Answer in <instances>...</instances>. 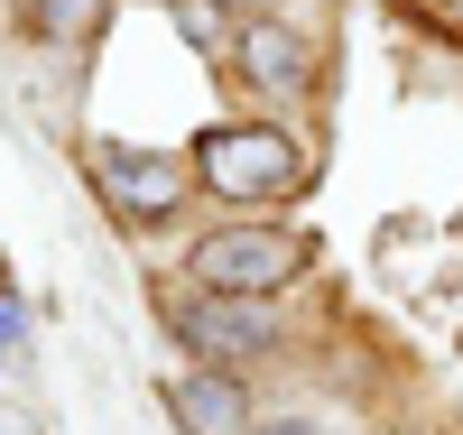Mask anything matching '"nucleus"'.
<instances>
[{"mask_svg": "<svg viewBox=\"0 0 463 435\" xmlns=\"http://www.w3.org/2000/svg\"><path fill=\"white\" fill-rule=\"evenodd\" d=\"M195 167H204L213 194H232V204H269V194H288V185L306 176V157H297V139H279V130H213V139L195 148Z\"/></svg>", "mask_w": 463, "mask_h": 435, "instance_id": "nucleus-1", "label": "nucleus"}, {"mask_svg": "<svg viewBox=\"0 0 463 435\" xmlns=\"http://www.w3.org/2000/svg\"><path fill=\"white\" fill-rule=\"evenodd\" d=\"M288 269H297L288 232H213V241L195 251V288H213V297H269V288H288Z\"/></svg>", "mask_w": 463, "mask_h": 435, "instance_id": "nucleus-2", "label": "nucleus"}, {"mask_svg": "<svg viewBox=\"0 0 463 435\" xmlns=\"http://www.w3.org/2000/svg\"><path fill=\"white\" fill-rule=\"evenodd\" d=\"M176 334L195 352H213V362H250V352L279 343V315L260 297H204V306H176Z\"/></svg>", "mask_w": 463, "mask_h": 435, "instance_id": "nucleus-3", "label": "nucleus"}, {"mask_svg": "<svg viewBox=\"0 0 463 435\" xmlns=\"http://www.w3.org/2000/svg\"><path fill=\"white\" fill-rule=\"evenodd\" d=\"M176 426H185V435H250V399H241V380H232V371H195V380H176Z\"/></svg>", "mask_w": 463, "mask_h": 435, "instance_id": "nucleus-4", "label": "nucleus"}, {"mask_svg": "<svg viewBox=\"0 0 463 435\" xmlns=\"http://www.w3.org/2000/svg\"><path fill=\"white\" fill-rule=\"evenodd\" d=\"M102 185H111V204L139 213V222L176 213V167H167V157H121V148H102Z\"/></svg>", "mask_w": 463, "mask_h": 435, "instance_id": "nucleus-5", "label": "nucleus"}, {"mask_svg": "<svg viewBox=\"0 0 463 435\" xmlns=\"http://www.w3.org/2000/svg\"><path fill=\"white\" fill-rule=\"evenodd\" d=\"M241 74L269 84V93H306V84H316V47H306L297 28H250L241 37Z\"/></svg>", "mask_w": 463, "mask_h": 435, "instance_id": "nucleus-6", "label": "nucleus"}, {"mask_svg": "<svg viewBox=\"0 0 463 435\" xmlns=\"http://www.w3.org/2000/svg\"><path fill=\"white\" fill-rule=\"evenodd\" d=\"M102 10H111V0H37V28H47V37H93Z\"/></svg>", "mask_w": 463, "mask_h": 435, "instance_id": "nucleus-7", "label": "nucleus"}, {"mask_svg": "<svg viewBox=\"0 0 463 435\" xmlns=\"http://www.w3.org/2000/svg\"><path fill=\"white\" fill-rule=\"evenodd\" d=\"M176 28L195 37V47H222V10L213 0H176Z\"/></svg>", "mask_w": 463, "mask_h": 435, "instance_id": "nucleus-8", "label": "nucleus"}, {"mask_svg": "<svg viewBox=\"0 0 463 435\" xmlns=\"http://www.w3.org/2000/svg\"><path fill=\"white\" fill-rule=\"evenodd\" d=\"M19 343H28V315L0 297V362H19Z\"/></svg>", "mask_w": 463, "mask_h": 435, "instance_id": "nucleus-9", "label": "nucleus"}, {"mask_svg": "<svg viewBox=\"0 0 463 435\" xmlns=\"http://www.w3.org/2000/svg\"><path fill=\"white\" fill-rule=\"evenodd\" d=\"M0 435H37V417L28 408H0Z\"/></svg>", "mask_w": 463, "mask_h": 435, "instance_id": "nucleus-10", "label": "nucleus"}, {"mask_svg": "<svg viewBox=\"0 0 463 435\" xmlns=\"http://www.w3.org/2000/svg\"><path fill=\"white\" fill-rule=\"evenodd\" d=\"M250 435H316V426H297V417H279V426H250Z\"/></svg>", "mask_w": 463, "mask_h": 435, "instance_id": "nucleus-11", "label": "nucleus"}, {"mask_svg": "<svg viewBox=\"0 0 463 435\" xmlns=\"http://www.w3.org/2000/svg\"><path fill=\"white\" fill-rule=\"evenodd\" d=\"M454 10H463V0H454Z\"/></svg>", "mask_w": 463, "mask_h": 435, "instance_id": "nucleus-12", "label": "nucleus"}]
</instances>
